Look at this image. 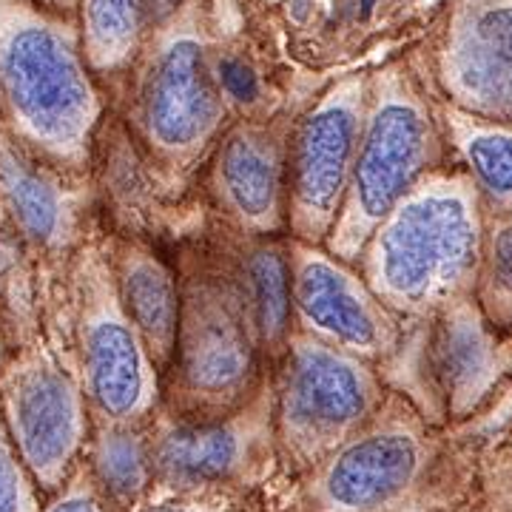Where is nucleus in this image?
<instances>
[{"instance_id":"nucleus-6","label":"nucleus","mask_w":512,"mask_h":512,"mask_svg":"<svg viewBox=\"0 0 512 512\" xmlns=\"http://www.w3.org/2000/svg\"><path fill=\"white\" fill-rule=\"evenodd\" d=\"M274 439L288 484L305 476L376 416L387 396L379 367L293 330L271 367Z\"/></svg>"},{"instance_id":"nucleus-22","label":"nucleus","mask_w":512,"mask_h":512,"mask_svg":"<svg viewBox=\"0 0 512 512\" xmlns=\"http://www.w3.org/2000/svg\"><path fill=\"white\" fill-rule=\"evenodd\" d=\"M83 29L92 66L111 72L134 55L143 32V0H83Z\"/></svg>"},{"instance_id":"nucleus-4","label":"nucleus","mask_w":512,"mask_h":512,"mask_svg":"<svg viewBox=\"0 0 512 512\" xmlns=\"http://www.w3.org/2000/svg\"><path fill=\"white\" fill-rule=\"evenodd\" d=\"M0 94L18 146L69 171H92L103 103L72 37L43 20L0 32Z\"/></svg>"},{"instance_id":"nucleus-13","label":"nucleus","mask_w":512,"mask_h":512,"mask_svg":"<svg viewBox=\"0 0 512 512\" xmlns=\"http://www.w3.org/2000/svg\"><path fill=\"white\" fill-rule=\"evenodd\" d=\"M367 94L333 89L293 120L285 180V237L325 245L345 200Z\"/></svg>"},{"instance_id":"nucleus-14","label":"nucleus","mask_w":512,"mask_h":512,"mask_svg":"<svg viewBox=\"0 0 512 512\" xmlns=\"http://www.w3.org/2000/svg\"><path fill=\"white\" fill-rule=\"evenodd\" d=\"M293 120H231L202 165L208 211L251 234L285 237V180Z\"/></svg>"},{"instance_id":"nucleus-20","label":"nucleus","mask_w":512,"mask_h":512,"mask_svg":"<svg viewBox=\"0 0 512 512\" xmlns=\"http://www.w3.org/2000/svg\"><path fill=\"white\" fill-rule=\"evenodd\" d=\"M83 461L117 512H137L154 490L148 421H92Z\"/></svg>"},{"instance_id":"nucleus-23","label":"nucleus","mask_w":512,"mask_h":512,"mask_svg":"<svg viewBox=\"0 0 512 512\" xmlns=\"http://www.w3.org/2000/svg\"><path fill=\"white\" fill-rule=\"evenodd\" d=\"M137 512H282L274 490L242 487H191L154 490Z\"/></svg>"},{"instance_id":"nucleus-12","label":"nucleus","mask_w":512,"mask_h":512,"mask_svg":"<svg viewBox=\"0 0 512 512\" xmlns=\"http://www.w3.org/2000/svg\"><path fill=\"white\" fill-rule=\"evenodd\" d=\"M291 328L322 345L382 365L404 336V322L367 288L353 262L325 245L288 237Z\"/></svg>"},{"instance_id":"nucleus-16","label":"nucleus","mask_w":512,"mask_h":512,"mask_svg":"<svg viewBox=\"0 0 512 512\" xmlns=\"http://www.w3.org/2000/svg\"><path fill=\"white\" fill-rule=\"evenodd\" d=\"M197 237L220 262L225 276L248 305L262 353L268 365L274 367L293 333L288 237L242 231L211 211H205Z\"/></svg>"},{"instance_id":"nucleus-5","label":"nucleus","mask_w":512,"mask_h":512,"mask_svg":"<svg viewBox=\"0 0 512 512\" xmlns=\"http://www.w3.org/2000/svg\"><path fill=\"white\" fill-rule=\"evenodd\" d=\"M111 231L94 228L69 265L72 359L92 421H151L163 404V376L120 308Z\"/></svg>"},{"instance_id":"nucleus-27","label":"nucleus","mask_w":512,"mask_h":512,"mask_svg":"<svg viewBox=\"0 0 512 512\" xmlns=\"http://www.w3.org/2000/svg\"><path fill=\"white\" fill-rule=\"evenodd\" d=\"M373 9H376V0H359V18L367 20L373 15Z\"/></svg>"},{"instance_id":"nucleus-11","label":"nucleus","mask_w":512,"mask_h":512,"mask_svg":"<svg viewBox=\"0 0 512 512\" xmlns=\"http://www.w3.org/2000/svg\"><path fill=\"white\" fill-rule=\"evenodd\" d=\"M9 439L40 487L57 490L80 464L92 433V416L72 359L29 348L3 382Z\"/></svg>"},{"instance_id":"nucleus-9","label":"nucleus","mask_w":512,"mask_h":512,"mask_svg":"<svg viewBox=\"0 0 512 512\" xmlns=\"http://www.w3.org/2000/svg\"><path fill=\"white\" fill-rule=\"evenodd\" d=\"M231 123L200 37L174 35L154 60L131 117L134 148L165 188H185Z\"/></svg>"},{"instance_id":"nucleus-7","label":"nucleus","mask_w":512,"mask_h":512,"mask_svg":"<svg viewBox=\"0 0 512 512\" xmlns=\"http://www.w3.org/2000/svg\"><path fill=\"white\" fill-rule=\"evenodd\" d=\"M441 165H447V148L439 120L402 89L370 94L348 191L325 248L345 262H356L373 228Z\"/></svg>"},{"instance_id":"nucleus-19","label":"nucleus","mask_w":512,"mask_h":512,"mask_svg":"<svg viewBox=\"0 0 512 512\" xmlns=\"http://www.w3.org/2000/svg\"><path fill=\"white\" fill-rule=\"evenodd\" d=\"M447 154L473 183L484 214L512 211V126L453 109L439 123Z\"/></svg>"},{"instance_id":"nucleus-15","label":"nucleus","mask_w":512,"mask_h":512,"mask_svg":"<svg viewBox=\"0 0 512 512\" xmlns=\"http://www.w3.org/2000/svg\"><path fill=\"white\" fill-rule=\"evenodd\" d=\"M94 185L86 171L46 163L18 140H0V205L29 251L72 262L94 228Z\"/></svg>"},{"instance_id":"nucleus-17","label":"nucleus","mask_w":512,"mask_h":512,"mask_svg":"<svg viewBox=\"0 0 512 512\" xmlns=\"http://www.w3.org/2000/svg\"><path fill=\"white\" fill-rule=\"evenodd\" d=\"M456 109L512 126V6H487L458 29L447 52Z\"/></svg>"},{"instance_id":"nucleus-2","label":"nucleus","mask_w":512,"mask_h":512,"mask_svg":"<svg viewBox=\"0 0 512 512\" xmlns=\"http://www.w3.org/2000/svg\"><path fill=\"white\" fill-rule=\"evenodd\" d=\"M484 208L456 165H441L404 197L356 256L367 288L402 322L473 296Z\"/></svg>"},{"instance_id":"nucleus-3","label":"nucleus","mask_w":512,"mask_h":512,"mask_svg":"<svg viewBox=\"0 0 512 512\" xmlns=\"http://www.w3.org/2000/svg\"><path fill=\"white\" fill-rule=\"evenodd\" d=\"M174 271L180 319L160 410L183 421L222 419L254 396L271 365L248 305L197 234L180 245Z\"/></svg>"},{"instance_id":"nucleus-21","label":"nucleus","mask_w":512,"mask_h":512,"mask_svg":"<svg viewBox=\"0 0 512 512\" xmlns=\"http://www.w3.org/2000/svg\"><path fill=\"white\" fill-rule=\"evenodd\" d=\"M473 299L498 336L512 333V211L484 214Z\"/></svg>"},{"instance_id":"nucleus-10","label":"nucleus","mask_w":512,"mask_h":512,"mask_svg":"<svg viewBox=\"0 0 512 512\" xmlns=\"http://www.w3.org/2000/svg\"><path fill=\"white\" fill-rule=\"evenodd\" d=\"M148 436L154 490L242 487L279 493L285 484L276 456L271 376L222 419L183 421L157 410L148 421Z\"/></svg>"},{"instance_id":"nucleus-25","label":"nucleus","mask_w":512,"mask_h":512,"mask_svg":"<svg viewBox=\"0 0 512 512\" xmlns=\"http://www.w3.org/2000/svg\"><path fill=\"white\" fill-rule=\"evenodd\" d=\"M55 493L57 495L52 498V504L43 512H117L109 504V498L100 493V487L94 484L92 473H89L83 458Z\"/></svg>"},{"instance_id":"nucleus-18","label":"nucleus","mask_w":512,"mask_h":512,"mask_svg":"<svg viewBox=\"0 0 512 512\" xmlns=\"http://www.w3.org/2000/svg\"><path fill=\"white\" fill-rule=\"evenodd\" d=\"M109 251L120 308L140 333L160 376H165L174 356L180 319L177 271L143 237L111 234Z\"/></svg>"},{"instance_id":"nucleus-24","label":"nucleus","mask_w":512,"mask_h":512,"mask_svg":"<svg viewBox=\"0 0 512 512\" xmlns=\"http://www.w3.org/2000/svg\"><path fill=\"white\" fill-rule=\"evenodd\" d=\"M29 476L12 439L0 430V512H37Z\"/></svg>"},{"instance_id":"nucleus-1","label":"nucleus","mask_w":512,"mask_h":512,"mask_svg":"<svg viewBox=\"0 0 512 512\" xmlns=\"http://www.w3.org/2000/svg\"><path fill=\"white\" fill-rule=\"evenodd\" d=\"M478 444L456 424H433L407 396L387 390L365 427L279 490L282 512H444L473 498Z\"/></svg>"},{"instance_id":"nucleus-8","label":"nucleus","mask_w":512,"mask_h":512,"mask_svg":"<svg viewBox=\"0 0 512 512\" xmlns=\"http://www.w3.org/2000/svg\"><path fill=\"white\" fill-rule=\"evenodd\" d=\"M396 350L410 353V365L382 376L387 390L407 396L441 427L478 416L507 373L501 339L481 316L473 296L453 299L424 319L404 322Z\"/></svg>"},{"instance_id":"nucleus-26","label":"nucleus","mask_w":512,"mask_h":512,"mask_svg":"<svg viewBox=\"0 0 512 512\" xmlns=\"http://www.w3.org/2000/svg\"><path fill=\"white\" fill-rule=\"evenodd\" d=\"M444 512H481V507H478V490L473 498H467V501H461V504H456V507H450V510Z\"/></svg>"}]
</instances>
